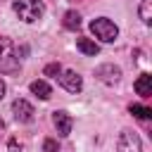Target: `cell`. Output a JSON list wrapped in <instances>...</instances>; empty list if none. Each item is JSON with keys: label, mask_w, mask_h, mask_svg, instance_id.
Returning <instances> with one entry per match:
<instances>
[{"label": "cell", "mask_w": 152, "mask_h": 152, "mask_svg": "<svg viewBox=\"0 0 152 152\" xmlns=\"http://www.w3.org/2000/svg\"><path fill=\"white\" fill-rule=\"evenodd\" d=\"M12 112H14V119H17L19 124H31L33 116H36L33 104H31L28 100H21V97H17V100L12 102Z\"/></svg>", "instance_id": "5b68a950"}, {"label": "cell", "mask_w": 152, "mask_h": 152, "mask_svg": "<svg viewBox=\"0 0 152 152\" xmlns=\"http://www.w3.org/2000/svg\"><path fill=\"white\" fill-rule=\"evenodd\" d=\"M128 109H131V114H133L135 119H150V116H152V109H150V107H142V104H131Z\"/></svg>", "instance_id": "5bb4252c"}, {"label": "cell", "mask_w": 152, "mask_h": 152, "mask_svg": "<svg viewBox=\"0 0 152 152\" xmlns=\"http://www.w3.org/2000/svg\"><path fill=\"white\" fill-rule=\"evenodd\" d=\"M43 74H45V76H59V74H62V66H59L57 62H52V64H48V66L43 69Z\"/></svg>", "instance_id": "9a60e30c"}, {"label": "cell", "mask_w": 152, "mask_h": 152, "mask_svg": "<svg viewBox=\"0 0 152 152\" xmlns=\"http://www.w3.org/2000/svg\"><path fill=\"white\" fill-rule=\"evenodd\" d=\"M95 76L102 81V83H116L121 78V69L114 66V64H100L95 69Z\"/></svg>", "instance_id": "8992f818"}, {"label": "cell", "mask_w": 152, "mask_h": 152, "mask_svg": "<svg viewBox=\"0 0 152 152\" xmlns=\"http://www.w3.org/2000/svg\"><path fill=\"white\" fill-rule=\"evenodd\" d=\"M59 83L69 93H81V88H83V81H81V76L76 71H62L59 74Z\"/></svg>", "instance_id": "52a82bcc"}, {"label": "cell", "mask_w": 152, "mask_h": 152, "mask_svg": "<svg viewBox=\"0 0 152 152\" xmlns=\"http://www.w3.org/2000/svg\"><path fill=\"white\" fill-rule=\"evenodd\" d=\"M43 152H57V140L48 138V140L43 142Z\"/></svg>", "instance_id": "2e32d148"}, {"label": "cell", "mask_w": 152, "mask_h": 152, "mask_svg": "<svg viewBox=\"0 0 152 152\" xmlns=\"http://www.w3.org/2000/svg\"><path fill=\"white\" fill-rule=\"evenodd\" d=\"M10 152H21V145H19V142H17L14 138L10 140Z\"/></svg>", "instance_id": "e0dca14e"}, {"label": "cell", "mask_w": 152, "mask_h": 152, "mask_svg": "<svg viewBox=\"0 0 152 152\" xmlns=\"http://www.w3.org/2000/svg\"><path fill=\"white\" fill-rule=\"evenodd\" d=\"M76 48H78L83 55H90V57H95V55L100 52L97 43H95V40H90V38H76Z\"/></svg>", "instance_id": "30bf717a"}, {"label": "cell", "mask_w": 152, "mask_h": 152, "mask_svg": "<svg viewBox=\"0 0 152 152\" xmlns=\"http://www.w3.org/2000/svg\"><path fill=\"white\" fill-rule=\"evenodd\" d=\"M52 121H55V128H57L59 135H69V133H71L74 121H71V116H69L66 112H55V114H52Z\"/></svg>", "instance_id": "ba28073f"}, {"label": "cell", "mask_w": 152, "mask_h": 152, "mask_svg": "<svg viewBox=\"0 0 152 152\" xmlns=\"http://www.w3.org/2000/svg\"><path fill=\"white\" fill-rule=\"evenodd\" d=\"M64 26H66V28H78V26H81V14L74 12V10H69V12L64 14Z\"/></svg>", "instance_id": "7c38bea8"}, {"label": "cell", "mask_w": 152, "mask_h": 152, "mask_svg": "<svg viewBox=\"0 0 152 152\" xmlns=\"http://www.w3.org/2000/svg\"><path fill=\"white\" fill-rule=\"evenodd\" d=\"M19 71V55L10 38H0V74H17Z\"/></svg>", "instance_id": "6da1fadb"}, {"label": "cell", "mask_w": 152, "mask_h": 152, "mask_svg": "<svg viewBox=\"0 0 152 152\" xmlns=\"http://www.w3.org/2000/svg\"><path fill=\"white\" fill-rule=\"evenodd\" d=\"M12 7H14V12H17V17H19L21 21H26V24L38 21V19L45 14V5H43L40 0H17Z\"/></svg>", "instance_id": "7a4b0ae2"}, {"label": "cell", "mask_w": 152, "mask_h": 152, "mask_svg": "<svg viewBox=\"0 0 152 152\" xmlns=\"http://www.w3.org/2000/svg\"><path fill=\"white\" fill-rule=\"evenodd\" d=\"M138 14H140V19H142L145 24H150V21H152V0H142Z\"/></svg>", "instance_id": "4fadbf2b"}, {"label": "cell", "mask_w": 152, "mask_h": 152, "mask_svg": "<svg viewBox=\"0 0 152 152\" xmlns=\"http://www.w3.org/2000/svg\"><path fill=\"white\" fill-rule=\"evenodd\" d=\"M116 152H142V142H140L138 133L121 131V135L116 140Z\"/></svg>", "instance_id": "277c9868"}, {"label": "cell", "mask_w": 152, "mask_h": 152, "mask_svg": "<svg viewBox=\"0 0 152 152\" xmlns=\"http://www.w3.org/2000/svg\"><path fill=\"white\" fill-rule=\"evenodd\" d=\"M90 31H93V36H95V38H100L102 43H114V40H116V36H119L116 24H114L112 19H107V17L93 19V21H90Z\"/></svg>", "instance_id": "3957f363"}, {"label": "cell", "mask_w": 152, "mask_h": 152, "mask_svg": "<svg viewBox=\"0 0 152 152\" xmlns=\"http://www.w3.org/2000/svg\"><path fill=\"white\" fill-rule=\"evenodd\" d=\"M5 90H7V88H5V83H2V81H0V100H2V97H5Z\"/></svg>", "instance_id": "ac0fdd59"}, {"label": "cell", "mask_w": 152, "mask_h": 152, "mask_svg": "<svg viewBox=\"0 0 152 152\" xmlns=\"http://www.w3.org/2000/svg\"><path fill=\"white\" fill-rule=\"evenodd\" d=\"M133 88H135V93H138L140 97H150V95H152V76H150V74H140L138 81L133 83Z\"/></svg>", "instance_id": "9c48e42d"}, {"label": "cell", "mask_w": 152, "mask_h": 152, "mask_svg": "<svg viewBox=\"0 0 152 152\" xmlns=\"http://www.w3.org/2000/svg\"><path fill=\"white\" fill-rule=\"evenodd\" d=\"M31 93L33 95H38L40 100H50V95H52V88L45 83V81H31Z\"/></svg>", "instance_id": "8fae6325"}]
</instances>
